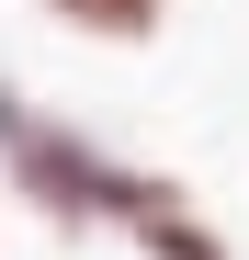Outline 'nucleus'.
Listing matches in <instances>:
<instances>
[{"label":"nucleus","mask_w":249,"mask_h":260,"mask_svg":"<svg viewBox=\"0 0 249 260\" xmlns=\"http://www.w3.org/2000/svg\"><path fill=\"white\" fill-rule=\"evenodd\" d=\"M0 170H12V192H23L34 215H57V226H113L124 181H136V170L102 158L91 136H68L57 113H34L12 79H0Z\"/></svg>","instance_id":"nucleus-1"},{"label":"nucleus","mask_w":249,"mask_h":260,"mask_svg":"<svg viewBox=\"0 0 249 260\" xmlns=\"http://www.w3.org/2000/svg\"><path fill=\"white\" fill-rule=\"evenodd\" d=\"M113 226L136 238L147 260H238V249L215 238V215H204V204H193L181 181H147V170L124 181V204H113Z\"/></svg>","instance_id":"nucleus-2"},{"label":"nucleus","mask_w":249,"mask_h":260,"mask_svg":"<svg viewBox=\"0 0 249 260\" xmlns=\"http://www.w3.org/2000/svg\"><path fill=\"white\" fill-rule=\"evenodd\" d=\"M57 23H79V34H102V46H147L159 23H170V0H46Z\"/></svg>","instance_id":"nucleus-3"}]
</instances>
